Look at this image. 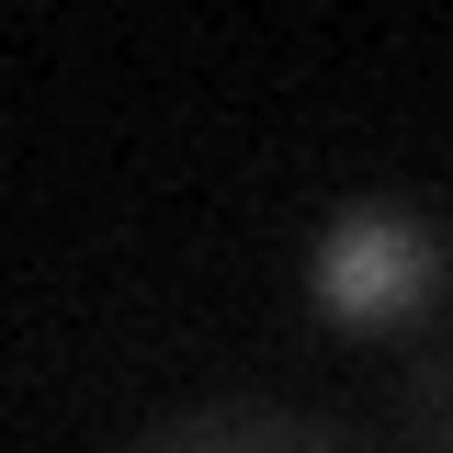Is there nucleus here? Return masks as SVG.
I'll return each mask as SVG.
<instances>
[{
	"label": "nucleus",
	"instance_id": "1",
	"mask_svg": "<svg viewBox=\"0 0 453 453\" xmlns=\"http://www.w3.org/2000/svg\"><path fill=\"white\" fill-rule=\"evenodd\" d=\"M306 295H318V318H340V329H396V318H419L442 295V238H431V216H408V204H351L318 238Z\"/></svg>",
	"mask_w": 453,
	"mask_h": 453
},
{
	"label": "nucleus",
	"instance_id": "2",
	"mask_svg": "<svg viewBox=\"0 0 453 453\" xmlns=\"http://www.w3.org/2000/svg\"><path fill=\"white\" fill-rule=\"evenodd\" d=\"M148 453H351L329 431H295V419H193V431H170Z\"/></svg>",
	"mask_w": 453,
	"mask_h": 453
}]
</instances>
